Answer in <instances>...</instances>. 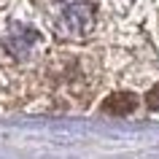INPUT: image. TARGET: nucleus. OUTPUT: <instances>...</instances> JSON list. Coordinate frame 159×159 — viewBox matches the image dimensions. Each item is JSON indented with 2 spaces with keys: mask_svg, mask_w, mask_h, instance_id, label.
<instances>
[{
  "mask_svg": "<svg viewBox=\"0 0 159 159\" xmlns=\"http://www.w3.org/2000/svg\"><path fill=\"white\" fill-rule=\"evenodd\" d=\"M138 100H135V94L129 92H119V94H111L108 100L102 102V111L105 113H113V116H127V113H132Z\"/></svg>",
  "mask_w": 159,
  "mask_h": 159,
  "instance_id": "3",
  "label": "nucleus"
},
{
  "mask_svg": "<svg viewBox=\"0 0 159 159\" xmlns=\"http://www.w3.org/2000/svg\"><path fill=\"white\" fill-rule=\"evenodd\" d=\"M51 22L62 38L84 41L94 30V6L92 0H54L51 3Z\"/></svg>",
  "mask_w": 159,
  "mask_h": 159,
  "instance_id": "1",
  "label": "nucleus"
},
{
  "mask_svg": "<svg viewBox=\"0 0 159 159\" xmlns=\"http://www.w3.org/2000/svg\"><path fill=\"white\" fill-rule=\"evenodd\" d=\"M146 102H148V108H151V111H159V86H154V89L148 92Z\"/></svg>",
  "mask_w": 159,
  "mask_h": 159,
  "instance_id": "4",
  "label": "nucleus"
},
{
  "mask_svg": "<svg viewBox=\"0 0 159 159\" xmlns=\"http://www.w3.org/2000/svg\"><path fill=\"white\" fill-rule=\"evenodd\" d=\"M41 41L43 38H41L38 30H33V27H16V30H11V33L6 35L3 46H6V51H8L11 57L27 59L38 46H41Z\"/></svg>",
  "mask_w": 159,
  "mask_h": 159,
  "instance_id": "2",
  "label": "nucleus"
}]
</instances>
